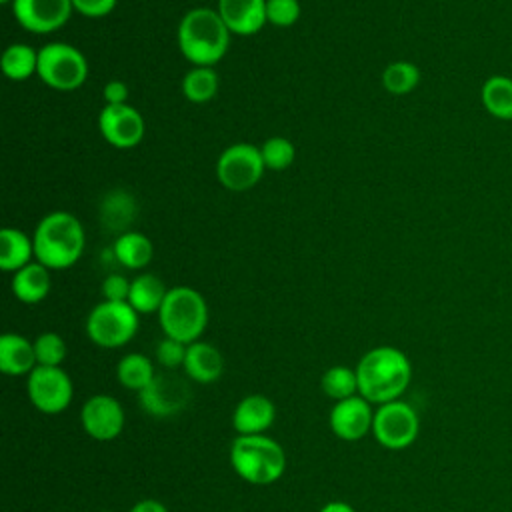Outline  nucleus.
<instances>
[{"instance_id": "obj_18", "label": "nucleus", "mask_w": 512, "mask_h": 512, "mask_svg": "<svg viewBox=\"0 0 512 512\" xmlns=\"http://www.w3.org/2000/svg\"><path fill=\"white\" fill-rule=\"evenodd\" d=\"M182 370L196 384H212L224 374V356L214 344L196 340L188 344Z\"/></svg>"}, {"instance_id": "obj_6", "label": "nucleus", "mask_w": 512, "mask_h": 512, "mask_svg": "<svg viewBox=\"0 0 512 512\" xmlns=\"http://www.w3.org/2000/svg\"><path fill=\"white\" fill-rule=\"evenodd\" d=\"M38 78L52 90H78L88 78V60L72 44L48 42L38 50Z\"/></svg>"}, {"instance_id": "obj_40", "label": "nucleus", "mask_w": 512, "mask_h": 512, "mask_svg": "<svg viewBox=\"0 0 512 512\" xmlns=\"http://www.w3.org/2000/svg\"><path fill=\"white\" fill-rule=\"evenodd\" d=\"M0 2H2V4H12L14 0H0Z\"/></svg>"}, {"instance_id": "obj_29", "label": "nucleus", "mask_w": 512, "mask_h": 512, "mask_svg": "<svg viewBox=\"0 0 512 512\" xmlns=\"http://www.w3.org/2000/svg\"><path fill=\"white\" fill-rule=\"evenodd\" d=\"M320 388L322 392L332 398L334 402L338 400H346L350 396L358 394V378H356V370L344 364L338 366H330L322 378H320Z\"/></svg>"}, {"instance_id": "obj_34", "label": "nucleus", "mask_w": 512, "mask_h": 512, "mask_svg": "<svg viewBox=\"0 0 512 512\" xmlns=\"http://www.w3.org/2000/svg\"><path fill=\"white\" fill-rule=\"evenodd\" d=\"M186 350H188V344L164 336V338L156 344L154 356H156V362H158L162 368H166V370H176V368H182V366H184Z\"/></svg>"}, {"instance_id": "obj_24", "label": "nucleus", "mask_w": 512, "mask_h": 512, "mask_svg": "<svg viewBox=\"0 0 512 512\" xmlns=\"http://www.w3.org/2000/svg\"><path fill=\"white\" fill-rule=\"evenodd\" d=\"M154 376H156L154 362L140 352H128L116 364L118 384L136 394L144 390L154 380Z\"/></svg>"}, {"instance_id": "obj_23", "label": "nucleus", "mask_w": 512, "mask_h": 512, "mask_svg": "<svg viewBox=\"0 0 512 512\" xmlns=\"http://www.w3.org/2000/svg\"><path fill=\"white\" fill-rule=\"evenodd\" d=\"M166 294H168V288L164 286V282L156 274L144 272V274H138L136 278H132L128 304L138 314H152V312L158 314Z\"/></svg>"}, {"instance_id": "obj_5", "label": "nucleus", "mask_w": 512, "mask_h": 512, "mask_svg": "<svg viewBox=\"0 0 512 512\" xmlns=\"http://www.w3.org/2000/svg\"><path fill=\"white\" fill-rule=\"evenodd\" d=\"M158 322L164 336L192 344L200 340L208 326V304L204 296L190 286L168 288L158 310Z\"/></svg>"}, {"instance_id": "obj_9", "label": "nucleus", "mask_w": 512, "mask_h": 512, "mask_svg": "<svg viewBox=\"0 0 512 512\" xmlns=\"http://www.w3.org/2000/svg\"><path fill=\"white\" fill-rule=\"evenodd\" d=\"M266 170L262 152L250 142H236L222 150L216 160L218 182L232 192L254 188Z\"/></svg>"}, {"instance_id": "obj_22", "label": "nucleus", "mask_w": 512, "mask_h": 512, "mask_svg": "<svg viewBox=\"0 0 512 512\" xmlns=\"http://www.w3.org/2000/svg\"><path fill=\"white\" fill-rule=\"evenodd\" d=\"M112 254H114V260L118 264H122L124 268L140 270L150 264V260L154 256V246L148 236L128 230V232L118 234V238L114 240V246H112Z\"/></svg>"}, {"instance_id": "obj_38", "label": "nucleus", "mask_w": 512, "mask_h": 512, "mask_svg": "<svg viewBox=\"0 0 512 512\" xmlns=\"http://www.w3.org/2000/svg\"><path fill=\"white\" fill-rule=\"evenodd\" d=\"M128 512H170V510L156 498H142Z\"/></svg>"}, {"instance_id": "obj_3", "label": "nucleus", "mask_w": 512, "mask_h": 512, "mask_svg": "<svg viewBox=\"0 0 512 512\" xmlns=\"http://www.w3.org/2000/svg\"><path fill=\"white\" fill-rule=\"evenodd\" d=\"M34 260L48 270H64L78 262L84 252L86 234L82 222L64 210L46 214L34 234Z\"/></svg>"}, {"instance_id": "obj_28", "label": "nucleus", "mask_w": 512, "mask_h": 512, "mask_svg": "<svg viewBox=\"0 0 512 512\" xmlns=\"http://www.w3.org/2000/svg\"><path fill=\"white\" fill-rule=\"evenodd\" d=\"M100 214H102V222L108 230H114L120 234L128 232L126 226L130 224V220L136 214L134 198L124 190H112L104 198V202L100 206Z\"/></svg>"}, {"instance_id": "obj_7", "label": "nucleus", "mask_w": 512, "mask_h": 512, "mask_svg": "<svg viewBox=\"0 0 512 512\" xmlns=\"http://www.w3.org/2000/svg\"><path fill=\"white\" fill-rule=\"evenodd\" d=\"M138 312L128 302H98L86 318V336L100 348H120L138 332Z\"/></svg>"}, {"instance_id": "obj_33", "label": "nucleus", "mask_w": 512, "mask_h": 512, "mask_svg": "<svg viewBox=\"0 0 512 512\" xmlns=\"http://www.w3.org/2000/svg\"><path fill=\"white\" fill-rule=\"evenodd\" d=\"M298 0H266V20L278 28L294 26L300 18Z\"/></svg>"}, {"instance_id": "obj_15", "label": "nucleus", "mask_w": 512, "mask_h": 512, "mask_svg": "<svg viewBox=\"0 0 512 512\" xmlns=\"http://www.w3.org/2000/svg\"><path fill=\"white\" fill-rule=\"evenodd\" d=\"M374 408L360 394L334 402L328 414V426L332 434L344 442H356L372 434Z\"/></svg>"}, {"instance_id": "obj_17", "label": "nucleus", "mask_w": 512, "mask_h": 512, "mask_svg": "<svg viewBox=\"0 0 512 512\" xmlns=\"http://www.w3.org/2000/svg\"><path fill=\"white\" fill-rule=\"evenodd\" d=\"M216 10L228 30L238 36H250L264 28L266 0H218Z\"/></svg>"}, {"instance_id": "obj_4", "label": "nucleus", "mask_w": 512, "mask_h": 512, "mask_svg": "<svg viewBox=\"0 0 512 512\" xmlns=\"http://www.w3.org/2000/svg\"><path fill=\"white\" fill-rule=\"evenodd\" d=\"M230 466L248 484L268 486L278 482L288 464L282 444L266 434L236 436L230 444Z\"/></svg>"}, {"instance_id": "obj_41", "label": "nucleus", "mask_w": 512, "mask_h": 512, "mask_svg": "<svg viewBox=\"0 0 512 512\" xmlns=\"http://www.w3.org/2000/svg\"><path fill=\"white\" fill-rule=\"evenodd\" d=\"M98 512H108V510H98Z\"/></svg>"}, {"instance_id": "obj_14", "label": "nucleus", "mask_w": 512, "mask_h": 512, "mask_svg": "<svg viewBox=\"0 0 512 512\" xmlns=\"http://www.w3.org/2000/svg\"><path fill=\"white\" fill-rule=\"evenodd\" d=\"M72 0H14L12 14L16 22L32 34H52L72 16Z\"/></svg>"}, {"instance_id": "obj_8", "label": "nucleus", "mask_w": 512, "mask_h": 512, "mask_svg": "<svg viewBox=\"0 0 512 512\" xmlns=\"http://www.w3.org/2000/svg\"><path fill=\"white\" fill-rule=\"evenodd\" d=\"M420 432L418 412L404 400H392L376 406L372 436L386 450H404L412 446Z\"/></svg>"}, {"instance_id": "obj_35", "label": "nucleus", "mask_w": 512, "mask_h": 512, "mask_svg": "<svg viewBox=\"0 0 512 512\" xmlns=\"http://www.w3.org/2000/svg\"><path fill=\"white\" fill-rule=\"evenodd\" d=\"M130 284H132V280H128L122 274H108L104 278V282H102V296H104V300L128 302Z\"/></svg>"}, {"instance_id": "obj_31", "label": "nucleus", "mask_w": 512, "mask_h": 512, "mask_svg": "<svg viewBox=\"0 0 512 512\" xmlns=\"http://www.w3.org/2000/svg\"><path fill=\"white\" fill-rule=\"evenodd\" d=\"M260 152H262L266 170H276V172L286 170L294 162V156H296L294 144L284 136L266 138L264 144L260 146Z\"/></svg>"}, {"instance_id": "obj_30", "label": "nucleus", "mask_w": 512, "mask_h": 512, "mask_svg": "<svg viewBox=\"0 0 512 512\" xmlns=\"http://www.w3.org/2000/svg\"><path fill=\"white\" fill-rule=\"evenodd\" d=\"M420 82V70L408 60L390 62L382 72V86L386 92L402 96L412 92Z\"/></svg>"}, {"instance_id": "obj_16", "label": "nucleus", "mask_w": 512, "mask_h": 512, "mask_svg": "<svg viewBox=\"0 0 512 512\" xmlns=\"http://www.w3.org/2000/svg\"><path fill=\"white\" fill-rule=\"evenodd\" d=\"M276 420V406L264 394L244 396L232 412V428L236 436L264 434Z\"/></svg>"}, {"instance_id": "obj_21", "label": "nucleus", "mask_w": 512, "mask_h": 512, "mask_svg": "<svg viewBox=\"0 0 512 512\" xmlns=\"http://www.w3.org/2000/svg\"><path fill=\"white\" fill-rule=\"evenodd\" d=\"M34 258V242L32 238L18 228H2L0 230V268L4 272H16L22 266L30 264Z\"/></svg>"}, {"instance_id": "obj_13", "label": "nucleus", "mask_w": 512, "mask_h": 512, "mask_svg": "<svg viewBox=\"0 0 512 512\" xmlns=\"http://www.w3.org/2000/svg\"><path fill=\"white\" fill-rule=\"evenodd\" d=\"M98 128L102 138L114 148H134L142 142L146 122L142 114L126 104H104L98 116Z\"/></svg>"}, {"instance_id": "obj_32", "label": "nucleus", "mask_w": 512, "mask_h": 512, "mask_svg": "<svg viewBox=\"0 0 512 512\" xmlns=\"http://www.w3.org/2000/svg\"><path fill=\"white\" fill-rule=\"evenodd\" d=\"M34 352L38 366H62L68 348L58 332H42L34 340Z\"/></svg>"}, {"instance_id": "obj_27", "label": "nucleus", "mask_w": 512, "mask_h": 512, "mask_svg": "<svg viewBox=\"0 0 512 512\" xmlns=\"http://www.w3.org/2000/svg\"><path fill=\"white\" fill-rule=\"evenodd\" d=\"M220 78L212 66H192L182 78V94L194 104L212 100L218 92Z\"/></svg>"}, {"instance_id": "obj_37", "label": "nucleus", "mask_w": 512, "mask_h": 512, "mask_svg": "<svg viewBox=\"0 0 512 512\" xmlns=\"http://www.w3.org/2000/svg\"><path fill=\"white\" fill-rule=\"evenodd\" d=\"M104 102L106 104H126L128 102V86L122 80H110L104 84Z\"/></svg>"}, {"instance_id": "obj_19", "label": "nucleus", "mask_w": 512, "mask_h": 512, "mask_svg": "<svg viewBox=\"0 0 512 512\" xmlns=\"http://www.w3.org/2000/svg\"><path fill=\"white\" fill-rule=\"evenodd\" d=\"M36 352L34 342L16 332L0 336V372L6 376H28L34 368Z\"/></svg>"}, {"instance_id": "obj_2", "label": "nucleus", "mask_w": 512, "mask_h": 512, "mask_svg": "<svg viewBox=\"0 0 512 512\" xmlns=\"http://www.w3.org/2000/svg\"><path fill=\"white\" fill-rule=\"evenodd\" d=\"M230 30L216 8L198 6L188 10L176 30V40L182 56L192 66L218 64L230 46Z\"/></svg>"}, {"instance_id": "obj_1", "label": "nucleus", "mask_w": 512, "mask_h": 512, "mask_svg": "<svg viewBox=\"0 0 512 512\" xmlns=\"http://www.w3.org/2000/svg\"><path fill=\"white\" fill-rule=\"evenodd\" d=\"M358 394L372 406L400 400L412 380L410 358L396 346H376L354 366Z\"/></svg>"}, {"instance_id": "obj_20", "label": "nucleus", "mask_w": 512, "mask_h": 512, "mask_svg": "<svg viewBox=\"0 0 512 512\" xmlns=\"http://www.w3.org/2000/svg\"><path fill=\"white\" fill-rule=\"evenodd\" d=\"M50 286H52L50 270L36 260L22 266L20 270H16L12 274V282H10L12 294L24 304L42 302L48 296Z\"/></svg>"}, {"instance_id": "obj_11", "label": "nucleus", "mask_w": 512, "mask_h": 512, "mask_svg": "<svg viewBox=\"0 0 512 512\" xmlns=\"http://www.w3.org/2000/svg\"><path fill=\"white\" fill-rule=\"evenodd\" d=\"M192 392L184 378L174 374H156L154 380L138 392L140 408L154 418H170L180 414L190 402Z\"/></svg>"}, {"instance_id": "obj_25", "label": "nucleus", "mask_w": 512, "mask_h": 512, "mask_svg": "<svg viewBox=\"0 0 512 512\" xmlns=\"http://www.w3.org/2000/svg\"><path fill=\"white\" fill-rule=\"evenodd\" d=\"M2 72L14 82L28 80L38 72V50L24 42L10 44L2 54Z\"/></svg>"}, {"instance_id": "obj_12", "label": "nucleus", "mask_w": 512, "mask_h": 512, "mask_svg": "<svg viewBox=\"0 0 512 512\" xmlns=\"http://www.w3.org/2000/svg\"><path fill=\"white\" fill-rule=\"evenodd\" d=\"M80 424L90 438L110 442L118 438L126 426L124 406L110 394H92L80 408Z\"/></svg>"}, {"instance_id": "obj_39", "label": "nucleus", "mask_w": 512, "mask_h": 512, "mask_svg": "<svg viewBox=\"0 0 512 512\" xmlns=\"http://www.w3.org/2000/svg\"><path fill=\"white\" fill-rule=\"evenodd\" d=\"M318 512H356L354 506H350L348 502H342V500H334V502H328L324 504Z\"/></svg>"}, {"instance_id": "obj_36", "label": "nucleus", "mask_w": 512, "mask_h": 512, "mask_svg": "<svg viewBox=\"0 0 512 512\" xmlns=\"http://www.w3.org/2000/svg\"><path fill=\"white\" fill-rule=\"evenodd\" d=\"M118 0H72L74 12L86 18H102L108 16L116 8Z\"/></svg>"}, {"instance_id": "obj_10", "label": "nucleus", "mask_w": 512, "mask_h": 512, "mask_svg": "<svg viewBox=\"0 0 512 512\" xmlns=\"http://www.w3.org/2000/svg\"><path fill=\"white\" fill-rule=\"evenodd\" d=\"M30 404L42 414L64 412L74 398V384L62 366H36L26 376Z\"/></svg>"}, {"instance_id": "obj_26", "label": "nucleus", "mask_w": 512, "mask_h": 512, "mask_svg": "<svg viewBox=\"0 0 512 512\" xmlns=\"http://www.w3.org/2000/svg\"><path fill=\"white\" fill-rule=\"evenodd\" d=\"M484 108L500 120H512V78L490 76L480 92Z\"/></svg>"}]
</instances>
